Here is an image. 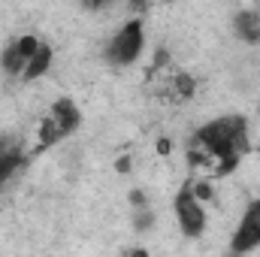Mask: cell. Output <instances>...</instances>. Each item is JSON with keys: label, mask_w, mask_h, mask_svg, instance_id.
Here are the masks:
<instances>
[{"label": "cell", "mask_w": 260, "mask_h": 257, "mask_svg": "<svg viewBox=\"0 0 260 257\" xmlns=\"http://www.w3.org/2000/svg\"><path fill=\"white\" fill-rule=\"evenodd\" d=\"M139 52H142V21L133 18V21H127V24L112 37L106 55H109L112 64L127 67V64H133V61L139 58Z\"/></svg>", "instance_id": "obj_1"}, {"label": "cell", "mask_w": 260, "mask_h": 257, "mask_svg": "<svg viewBox=\"0 0 260 257\" xmlns=\"http://www.w3.org/2000/svg\"><path fill=\"white\" fill-rule=\"evenodd\" d=\"M176 218H179V227L185 236H200L206 230V209H203V203L194 200L191 185H185L176 197Z\"/></svg>", "instance_id": "obj_2"}, {"label": "cell", "mask_w": 260, "mask_h": 257, "mask_svg": "<svg viewBox=\"0 0 260 257\" xmlns=\"http://www.w3.org/2000/svg\"><path fill=\"white\" fill-rule=\"evenodd\" d=\"M257 245H260V200H254L245 209V215H242V221L233 233V254H245Z\"/></svg>", "instance_id": "obj_3"}, {"label": "cell", "mask_w": 260, "mask_h": 257, "mask_svg": "<svg viewBox=\"0 0 260 257\" xmlns=\"http://www.w3.org/2000/svg\"><path fill=\"white\" fill-rule=\"evenodd\" d=\"M233 30H236V37H239L242 43L257 46L260 43V12L257 9H242V12H236Z\"/></svg>", "instance_id": "obj_4"}, {"label": "cell", "mask_w": 260, "mask_h": 257, "mask_svg": "<svg viewBox=\"0 0 260 257\" xmlns=\"http://www.w3.org/2000/svg\"><path fill=\"white\" fill-rule=\"evenodd\" d=\"M52 118L58 121V127H61V133H73V130L79 127V121H82V115H79V109H76V103L73 100H58L55 106H52Z\"/></svg>", "instance_id": "obj_5"}, {"label": "cell", "mask_w": 260, "mask_h": 257, "mask_svg": "<svg viewBox=\"0 0 260 257\" xmlns=\"http://www.w3.org/2000/svg\"><path fill=\"white\" fill-rule=\"evenodd\" d=\"M49 67H52V49L43 43L40 49H37V55L27 61L24 67V79H40V76H46L49 73Z\"/></svg>", "instance_id": "obj_6"}, {"label": "cell", "mask_w": 260, "mask_h": 257, "mask_svg": "<svg viewBox=\"0 0 260 257\" xmlns=\"http://www.w3.org/2000/svg\"><path fill=\"white\" fill-rule=\"evenodd\" d=\"M0 64H3V70L9 73V76H24V67H27V61L21 58V52L15 49V43H9L6 49H3V58H0Z\"/></svg>", "instance_id": "obj_7"}, {"label": "cell", "mask_w": 260, "mask_h": 257, "mask_svg": "<svg viewBox=\"0 0 260 257\" xmlns=\"http://www.w3.org/2000/svg\"><path fill=\"white\" fill-rule=\"evenodd\" d=\"M61 139H64V133H61L58 121H55L52 115L40 121V145H43V148H52V145H58Z\"/></svg>", "instance_id": "obj_8"}, {"label": "cell", "mask_w": 260, "mask_h": 257, "mask_svg": "<svg viewBox=\"0 0 260 257\" xmlns=\"http://www.w3.org/2000/svg\"><path fill=\"white\" fill-rule=\"evenodd\" d=\"M21 167V148H15L12 154H6V157H0V188L12 179V173Z\"/></svg>", "instance_id": "obj_9"}, {"label": "cell", "mask_w": 260, "mask_h": 257, "mask_svg": "<svg viewBox=\"0 0 260 257\" xmlns=\"http://www.w3.org/2000/svg\"><path fill=\"white\" fill-rule=\"evenodd\" d=\"M194 79L188 76V73H179L176 76V82H173V94H176V100H191L194 97Z\"/></svg>", "instance_id": "obj_10"}, {"label": "cell", "mask_w": 260, "mask_h": 257, "mask_svg": "<svg viewBox=\"0 0 260 257\" xmlns=\"http://www.w3.org/2000/svg\"><path fill=\"white\" fill-rule=\"evenodd\" d=\"M40 46H43V43H40V40H37L34 34H27V37L15 40V49L21 52V58H24V61H30V58L37 55V49H40Z\"/></svg>", "instance_id": "obj_11"}, {"label": "cell", "mask_w": 260, "mask_h": 257, "mask_svg": "<svg viewBox=\"0 0 260 257\" xmlns=\"http://www.w3.org/2000/svg\"><path fill=\"white\" fill-rule=\"evenodd\" d=\"M191 194H194V200H197V203H209V200L215 197V191H212V185H209L206 179H200V182H194V185H191Z\"/></svg>", "instance_id": "obj_12"}, {"label": "cell", "mask_w": 260, "mask_h": 257, "mask_svg": "<svg viewBox=\"0 0 260 257\" xmlns=\"http://www.w3.org/2000/svg\"><path fill=\"white\" fill-rule=\"evenodd\" d=\"M151 224H154L151 212H148V209H139V212H136V221H133V227H136V230H148Z\"/></svg>", "instance_id": "obj_13"}, {"label": "cell", "mask_w": 260, "mask_h": 257, "mask_svg": "<svg viewBox=\"0 0 260 257\" xmlns=\"http://www.w3.org/2000/svg\"><path fill=\"white\" fill-rule=\"evenodd\" d=\"M130 203H133L136 209H145V194L142 191H130Z\"/></svg>", "instance_id": "obj_14"}, {"label": "cell", "mask_w": 260, "mask_h": 257, "mask_svg": "<svg viewBox=\"0 0 260 257\" xmlns=\"http://www.w3.org/2000/svg\"><path fill=\"white\" fill-rule=\"evenodd\" d=\"M130 164H133L130 157H118V164H115V170H118V173H130Z\"/></svg>", "instance_id": "obj_15"}, {"label": "cell", "mask_w": 260, "mask_h": 257, "mask_svg": "<svg viewBox=\"0 0 260 257\" xmlns=\"http://www.w3.org/2000/svg\"><path fill=\"white\" fill-rule=\"evenodd\" d=\"M170 148H173L170 139H157V154H170Z\"/></svg>", "instance_id": "obj_16"}, {"label": "cell", "mask_w": 260, "mask_h": 257, "mask_svg": "<svg viewBox=\"0 0 260 257\" xmlns=\"http://www.w3.org/2000/svg\"><path fill=\"white\" fill-rule=\"evenodd\" d=\"M130 257H148V251H142V248H133V251H130Z\"/></svg>", "instance_id": "obj_17"}]
</instances>
